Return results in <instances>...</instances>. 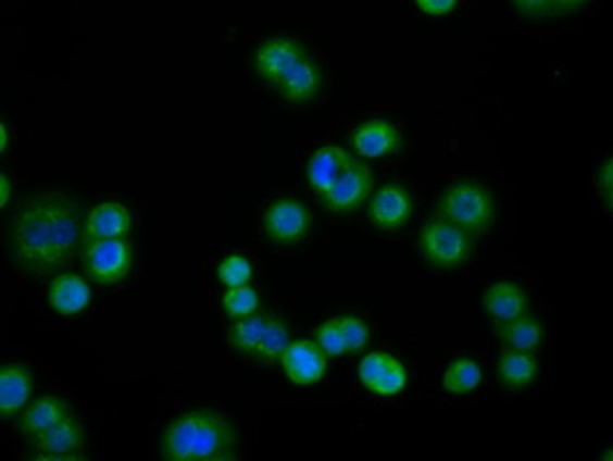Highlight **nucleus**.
<instances>
[{
  "label": "nucleus",
  "mask_w": 613,
  "mask_h": 461,
  "mask_svg": "<svg viewBox=\"0 0 613 461\" xmlns=\"http://www.w3.org/2000/svg\"><path fill=\"white\" fill-rule=\"evenodd\" d=\"M82 203L65 191H37L8 228L10 261L33 277L65 267L84 245Z\"/></svg>",
  "instance_id": "1"
},
{
  "label": "nucleus",
  "mask_w": 613,
  "mask_h": 461,
  "mask_svg": "<svg viewBox=\"0 0 613 461\" xmlns=\"http://www.w3.org/2000/svg\"><path fill=\"white\" fill-rule=\"evenodd\" d=\"M238 432L226 415L208 409L178 415L162 434L166 461H232L238 457Z\"/></svg>",
  "instance_id": "2"
},
{
  "label": "nucleus",
  "mask_w": 613,
  "mask_h": 461,
  "mask_svg": "<svg viewBox=\"0 0 613 461\" xmlns=\"http://www.w3.org/2000/svg\"><path fill=\"white\" fill-rule=\"evenodd\" d=\"M436 210L440 220H446L468 234H485L496 222V197L493 191L480 183L462 180L450 185L440 195Z\"/></svg>",
  "instance_id": "3"
},
{
  "label": "nucleus",
  "mask_w": 613,
  "mask_h": 461,
  "mask_svg": "<svg viewBox=\"0 0 613 461\" xmlns=\"http://www.w3.org/2000/svg\"><path fill=\"white\" fill-rule=\"evenodd\" d=\"M420 252L434 271H452L473 254V236L446 220H434L420 230Z\"/></svg>",
  "instance_id": "4"
},
{
  "label": "nucleus",
  "mask_w": 613,
  "mask_h": 461,
  "mask_svg": "<svg viewBox=\"0 0 613 461\" xmlns=\"http://www.w3.org/2000/svg\"><path fill=\"white\" fill-rule=\"evenodd\" d=\"M132 265V247L125 238L84 242V267L95 284L121 282Z\"/></svg>",
  "instance_id": "5"
},
{
  "label": "nucleus",
  "mask_w": 613,
  "mask_h": 461,
  "mask_svg": "<svg viewBox=\"0 0 613 461\" xmlns=\"http://www.w3.org/2000/svg\"><path fill=\"white\" fill-rule=\"evenodd\" d=\"M30 457L42 461H79L86 459L84 452V429L79 420L67 415L59 425L42 432L28 440Z\"/></svg>",
  "instance_id": "6"
},
{
  "label": "nucleus",
  "mask_w": 613,
  "mask_h": 461,
  "mask_svg": "<svg viewBox=\"0 0 613 461\" xmlns=\"http://www.w3.org/2000/svg\"><path fill=\"white\" fill-rule=\"evenodd\" d=\"M312 228L310 208L296 199H277L265 208L263 234L273 242L293 245L300 242Z\"/></svg>",
  "instance_id": "7"
},
{
  "label": "nucleus",
  "mask_w": 613,
  "mask_h": 461,
  "mask_svg": "<svg viewBox=\"0 0 613 461\" xmlns=\"http://www.w3.org/2000/svg\"><path fill=\"white\" fill-rule=\"evenodd\" d=\"M372 195V173L365 162L351 160L349 166L341 171L337 183L325 191L323 201L333 213L337 215H349L365 203V199Z\"/></svg>",
  "instance_id": "8"
},
{
  "label": "nucleus",
  "mask_w": 613,
  "mask_h": 461,
  "mask_svg": "<svg viewBox=\"0 0 613 461\" xmlns=\"http://www.w3.org/2000/svg\"><path fill=\"white\" fill-rule=\"evenodd\" d=\"M360 383L376 397H395L406 388V367L390 353H370L358 367Z\"/></svg>",
  "instance_id": "9"
},
{
  "label": "nucleus",
  "mask_w": 613,
  "mask_h": 461,
  "mask_svg": "<svg viewBox=\"0 0 613 461\" xmlns=\"http://www.w3.org/2000/svg\"><path fill=\"white\" fill-rule=\"evenodd\" d=\"M284 374L289 376L298 386H316L328 370V358L316 341L298 339L291 341L289 349L282 353Z\"/></svg>",
  "instance_id": "10"
},
{
  "label": "nucleus",
  "mask_w": 613,
  "mask_h": 461,
  "mask_svg": "<svg viewBox=\"0 0 613 461\" xmlns=\"http://www.w3.org/2000/svg\"><path fill=\"white\" fill-rule=\"evenodd\" d=\"M413 213V199L409 195L406 187H401L397 183L383 185L370 205V220L378 230H386V234H395L401 226L409 222Z\"/></svg>",
  "instance_id": "11"
},
{
  "label": "nucleus",
  "mask_w": 613,
  "mask_h": 461,
  "mask_svg": "<svg viewBox=\"0 0 613 461\" xmlns=\"http://www.w3.org/2000/svg\"><path fill=\"white\" fill-rule=\"evenodd\" d=\"M306 55L300 42L289 40V37H273L265 40L254 53V67L265 84H273L284 72H289L298 61Z\"/></svg>",
  "instance_id": "12"
},
{
  "label": "nucleus",
  "mask_w": 613,
  "mask_h": 461,
  "mask_svg": "<svg viewBox=\"0 0 613 461\" xmlns=\"http://www.w3.org/2000/svg\"><path fill=\"white\" fill-rule=\"evenodd\" d=\"M282 98L291 104L312 102L323 88V72L314 58L304 55L289 72H284L275 82Z\"/></svg>",
  "instance_id": "13"
},
{
  "label": "nucleus",
  "mask_w": 613,
  "mask_h": 461,
  "mask_svg": "<svg viewBox=\"0 0 613 461\" xmlns=\"http://www.w3.org/2000/svg\"><path fill=\"white\" fill-rule=\"evenodd\" d=\"M351 144L358 155L367 160H380L399 152L401 134L399 129L386 119H372L362 123L351 137Z\"/></svg>",
  "instance_id": "14"
},
{
  "label": "nucleus",
  "mask_w": 613,
  "mask_h": 461,
  "mask_svg": "<svg viewBox=\"0 0 613 461\" xmlns=\"http://www.w3.org/2000/svg\"><path fill=\"white\" fill-rule=\"evenodd\" d=\"M33 372L22 362L3 364L0 370V418L10 422L26 409L33 395Z\"/></svg>",
  "instance_id": "15"
},
{
  "label": "nucleus",
  "mask_w": 613,
  "mask_h": 461,
  "mask_svg": "<svg viewBox=\"0 0 613 461\" xmlns=\"http://www.w3.org/2000/svg\"><path fill=\"white\" fill-rule=\"evenodd\" d=\"M67 415H72V411L61 397L42 395L35 401H30L24 409V413L18 415L16 427H18V434H22L26 440H30L35 436H40L42 432L51 429L53 425H59V422L65 420Z\"/></svg>",
  "instance_id": "16"
},
{
  "label": "nucleus",
  "mask_w": 613,
  "mask_h": 461,
  "mask_svg": "<svg viewBox=\"0 0 613 461\" xmlns=\"http://www.w3.org/2000/svg\"><path fill=\"white\" fill-rule=\"evenodd\" d=\"M129 228H132L129 210L118 201H104L90 210L84 230V242L127 238Z\"/></svg>",
  "instance_id": "17"
},
{
  "label": "nucleus",
  "mask_w": 613,
  "mask_h": 461,
  "mask_svg": "<svg viewBox=\"0 0 613 461\" xmlns=\"http://www.w3.org/2000/svg\"><path fill=\"white\" fill-rule=\"evenodd\" d=\"M90 298H92V291L86 284V279L79 275H72V273L55 277L49 284V291H47V300L51 304V310L63 316L86 310V307L90 304Z\"/></svg>",
  "instance_id": "18"
},
{
  "label": "nucleus",
  "mask_w": 613,
  "mask_h": 461,
  "mask_svg": "<svg viewBox=\"0 0 613 461\" xmlns=\"http://www.w3.org/2000/svg\"><path fill=\"white\" fill-rule=\"evenodd\" d=\"M483 304L496 321H510L528 312V296L516 282H498L485 294Z\"/></svg>",
  "instance_id": "19"
},
{
  "label": "nucleus",
  "mask_w": 613,
  "mask_h": 461,
  "mask_svg": "<svg viewBox=\"0 0 613 461\" xmlns=\"http://www.w3.org/2000/svg\"><path fill=\"white\" fill-rule=\"evenodd\" d=\"M493 333L510 351H535L545 335L542 323L535 316H526V314L510 321H498Z\"/></svg>",
  "instance_id": "20"
},
{
  "label": "nucleus",
  "mask_w": 613,
  "mask_h": 461,
  "mask_svg": "<svg viewBox=\"0 0 613 461\" xmlns=\"http://www.w3.org/2000/svg\"><path fill=\"white\" fill-rule=\"evenodd\" d=\"M351 155L347 150H341L337 146H325L321 150H316V155L310 162V169H306V178H310V185L325 195L337 178L341 176V171L349 166Z\"/></svg>",
  "instance_id": "21"
},
{
  "label": "nucleus",
  "mask_w": 613,
  "mask_h": 461,
  "mask_svg": "<svg viewBox=\"0 0 613 461\" xmlns=\"http://www.w3.org/2000/svg\"><path fill=\"white\" fill-rule=\"evenodd\" d=\"M540 364L530 351H510L505 349L498 362V378H501V386L508 390H522L528 388L530 383L538 378Z\"/></svg>",
  "instance_id": "22"
},
{
  "label": "nucleus",
  "mask_w": 613,
  "mask_h": 461,
  "mask_svg": "<svg viewBox=\"0 0 613 461\" xmlns=\"http://www.w3.org/2000/svg\"><path fill=\"white\" fill-rule=\"evenodd\" d=\"M289 349V331L279 316L271 314L265 321V331L261 335V341L254 349L252 358L257 362H273L277 358H282V353Z\"/></svg>",
  "instance_id": "23"
},
{
  "label": "nucleus",
  "mask_w": 613,
  "mask_h": 461,
  "mask_svg": "<svg viewBox=\"0 0 613 461\" xmlns=\"http://www.w3.org/2000/svg\"><path fill=\"white\" fill-rule=\"evenodd\" d=\"M265 321H267V316H263L259 312L236 319L234 328L228 331V344H232L240 356H252L254 349L259 346V341H261L263 331H265Z\"/></svg>",
  "instance_id": "24"
},
{
  "label": "nucleus",
  "mask_w": 613,
  "mask_h": 461,
  "mask_svg": "<svg viewBox=\"0 0 613 461\" xmlns=\"http://www.w3.org/2000/svg\"><path fill=\"white\" fill-rule=\"evenodd\" d=\"M483 381V370L473 358H459L446 370L443 386L450 395L473 393Z\"/></svg>",
  "instance_id": "25"
},
{
  "label": "nucleus",
  "mask_w": 613,
  "mask_h": 461,
  "mask_svg": "<svg viewBox=\"0 0 613 461\" xmlns=\"http://www.w3.org/2000/svg\"><path fill=\"white\" fill-rule=\"evenodd\" d=\"M222 310L226 316H232V319H242V316L254 314L259 310V294L252 286L226 288V294L222 296Z\"/></svg>",
  "instance_id": "26"
},
{
  "label": "nucleus",
  "mask_w": 613,
  "mask_h": 461,
  "mask_svg": "<svg viewBox=\"0 0 613 461\" xmlns=\"http://www.w3.org/2000/svg\"><path fill=\"white\" fill-rule=\"evenodd\" d=\"M337 321H339V328L343 335V344H347V351L355 353L360 349H365L372 339V331H370L367 321L355 314H343Z\"/></svg>",
  "instance_id": "27"
},
{
  "label": "nucleus",
  "mask_w": 613,
  "mask_h": 461,
  "mask_svg": "<svg viewBox=\"0 0 613 461\" xmlns=\"http://www.w3.org/2000/svg\"><path fill=\"white\" fill-rule=\"evenodd\" d=\"M252 263H249L245 257L240 254H232L226 257L220 265H217V279L228 286V288H236V286H247L252 282Z\"/></svg>",
  "instance_id": "28"
},
{
  "label": "nucleus",
  "mask_w": 613,
  "mask_h": 461,
  "mask_svg": "<svg viewBox=\"0 0 613 461\" xmlns=\"http://www.w3.org/2000/svg\"><path fill=\"white\" fill-rule=\"evenodd\" d=\"M512 8L520 10V14L533 18L561 16V14H574L586 10L584 3H538V0H530V3H526V0H516V3H512Z\"/></svg>",
  "instance_id": "29"
},
{
  "label": "nucleus",
  "mask_w": 613,
  "mask_h": 461,
  "mask_svg": "<svg viewBox=\"0 0 613 461\" xmlns=\"http://www.w3.org/2000/svg\"><path fill=\"white\" fill-rule=\"evenodd\" d=\"M314 341L325 351V356H341L343 351H347V344H343V335H341L337 319L323 321L316 328Z\"/></svg>",
  "instance_id": "30"
},
{
  "label": "nucleus",
  "mask_w": 613,
  "mask_h": 461,
  "mask_svg": "<svg viewBox=\"0 0 613 461\" xmlns=\"http://www.w3.org/2000/svg\"><path fill=\"white\" fill-rule=\"evenodd\" d=\"M459 3H452V0H420L417 10H423L429 16H443V14H452L456 12Z\"/></svg>",
  "instance_id": "31"
},
{
  "label": "nucleus",
  "mask_w": 613,
  "mask_h": 461,
  "mask_svg": "<svg viewBox=\"0 0 613 461\" xmlns=\"http://www.w3.org/2000/svg\"><path fill=\"white\" fill-rule=\"evenodd\" d=\"M600 197H604L606 208H611L613 201V162L606 160L604 169L600 171Z\"/></svg>",
  "instance_id": "32"
},
{
  "label": "nucleus",
  "mask_w": 613,
  "mask_h": 461,
  "mask_svg": "<svg viewBox=\"0 0 613 461\" xmlns=\"http://www.w3.org/2000/svg\"><path fill=\"white\" fill-rule=\"evenodd\" d=\"M10 195H12V189H10V178H8V173H3V176H0V208H5V205H8Z\"/></svg>",
  "instance_id": "33"
},
{
  "label": "nucleus",
  "mask_w": 613,
  "mask_h": 461,
  "mask_svg": "<svg viewBox=\"0 0 613 461\" xmlns=\"http://www.w3.org/2000/svg\"><path fill=\"white\" fill-rule=\"evenodd\" d=\"M8 139H10V137H8V125H5V121H3V123H0V150H3V152H5V148H8Z\"/></svg>",
  "instance_id": "34"
}]
</instances>
